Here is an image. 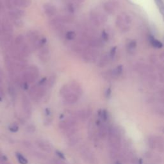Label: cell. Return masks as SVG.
Returning a JSON list of instances; mask_svg holds the SVG:
<instances>
[{
  "mask_svg": "<svg viewBox=\"0 0 164 164\" xmlns=\"http://www.w3.org/2000/svg\"><path fill=\"white\" fill-rule=\"evenodd\" d=\"M80 153L82 159L88 164H98V160L92 149L87 145L80 147Z\"/></svg>",
  "mask_w": 164,
  "mask_h": 164,
  "instance_id": "cell-1",
  "label": "cell"
},
{
  "mask_svg": "<svg viewBox=\"0 0 164 164\" xmlns=\"http://www.w3.org/2000/svg\"><path fill=\"white\" fill-rule=\"evenodd\" d=\"M46 93V87L45 85H34L29 90V95L32 100L35 101L39 100Z\"/></svg>",
  "mask_w": 164,
  "mask_h": 164,
  "instance_id": "cell-2",
  "label": "cell"
},
{
  "mask_svg": "<svg viewBox=\"0 0 164 164\" xmlns=\"http://www.w3.org/2000/svg\"><path fill=\"white\" fill-rule=\"evenodd\" d=\"M27 37L30 42V48L33 49H38V42L40 40L39 33L36 30H31L28 32Z\"/></svg>",
  "mask_w": 164,
  "mask_h": 164,
  "instance_id": "cell-3",
  "label": "cell"
},
{
  "mask_svg": "<svg viewBox=\"0 0 164 164\" xmlns=\"http://www.w3.org/2000/svg\"><path fill=\"white\" fill-rule=\"evenodd\" d=\"M21 105L25 115L27 117H30L31 115L32 108H31V104L30 101L27 96L23 95L21 97Z\"/></svg>",
  "mask_w": 164,
  "mask_h": 164,
  "instance_id": "cell-4",
  "label": "cell"
},
{
  "mask_svg": "<svg viewBox=\"0 0 164 164\" xmlns=\"http://www.w3.org/2000/svg\"><path fill=\"white\" fill-rule=\"evenodd\" d=\"M96 125L97 128V135L101 139H105L108 136V128L101 120L96 121Z\"/></svg>",
  "mask_w": 164,
  "mask_h": 164,
  "instance_id": "cell-5",
  "label": "cell"
},
{
  "mask_svg": "<svg viewBox=\"0 0 164 164\" xmlns=\"http://www.w3.org/2000/svg\"><path fill=\"white\" fill-rule=\"evenodd\" d=\"M36 146L41 149L42 151L48 154H50L52 153V148L50 144L44 140L42 139H37L35 141Z\"/></svg>",
  "mask_w": 164,
  "mask_h": 164,
  "instance_id": "cell-6",
  "label": "cell"
},
{
  "mask_svg": "<svg viewBox=\"0 0 164 164\" xmlns=\"http://www.w3.org/2000/svg\"><path fill=\"white\" fill-rule=\"evenodd\" d=\"M22 79L24 81V82H27L28 83H33L37 79V78L30 70L28 69V71H24L23 73Z\"/></svg>",
  "mask_w": 164,
  "mask_h": 164,
  "instance_id": "cell-7",
  "label": "cell"
},
{
  "mask_svg": "<svg viewBox=\"0 0 164 164\" xmlns=\"http://www.w3.org/2000/svg\"><path fill=\"white\" fill-rule=\"evenodd\" d=\"M5 67L9 71V73L11 75H14V71L16 69V66L14 62H12L11 59L9 56H6L5 58Z\"/></svg>",
  "mask_w": 164,
  "mask_h": 164,
  "instance_id": "cell-8",
  "label": "cell"
},
{
  "mask_svg": "<svg viewBox=\"0 0 164 164\" xmlns=\"http://www.w3.org/2000/svg\"><path fill=\"white\" fill-rule=\"evenodd\" d=\"M39 58L43 62H46L49 60V49L48 47L44 46L39 52Z\"/></svg>",
  "mask_w": 164,
  "mask_h": 164,
  "instance_id": "cell-9",
  "label": "cell"
},
{
  "mask_svg": "<svg viewBox=\"0 0 164 164\" xmlns=\"http://www.w3.org/2000/svg\"><path fill=\"white\" fill-rule=\"evenodd\" d=\"M43 8L44 10V12L46 14L49 16H54L56 12V8L55 7V6L53 5L50 3H46L44 5Z\"/></svg>",
  "mask_w": 164,
  "mask_h": 164,
  "instance_id": "cell-10",
  "label": "cell"
},
{
  "mask_svg": "<svg viewBox=\"0 0 164 164\" xmlns=\"http://www.w3.org/2000/svg\"><path fill=\"white\" fill-rule=\"evenodd\" d=\"M2 23L3 32L12 34L13 31H14V29H13V26L12 23L9 21V19H4Z\"/></svg>",
  "mask_w": 164,
  "mask_h": 164,
  "instance_id": "cell-11",
  "label": "cell"
},
{
  "mask_svg": "<svg viewBox=\"0 0 164 164\" xmlns=\"http://www.w3.org/2000/svg\"><path fill=\"white\" fill-rule=\"evenodd\" d=\"M19 52H20L21 55H22V56L24 58V57H28V56H30L31 53V49L30 46L24 43L19 46Z\"/></svg>",
  "mask_w": 164,
  "mask_h": 164,
  "instance_id": "cell-12",
  "label": "cell"
},
{
  "mask_svg": "<svg viewBox=\"0 0 164 164\" xmlns=\"http://www.w3.org/2000/svg\"><path fill=\"white\" fill-rule=\"evenodd\" d=\"M155 149L160 152L164 151V140L160 136H155Z\"/></svg>",
  "mask_w": 164,
  "mask_h": 164,
  "instance_id": "cell-13",
  "label": "cell"
},
{
  "mask_svg": "<svg viewBox=\"0 0 164 164\" xmlns=\"http://www.w3.org/2000/svg\"><path fill=\"white\" fill-rule=\"evenodd\" d=\"M78 98H79V96L73 92V93L69 94L67 96L64 98V99L68 104H74L78 101Z\"/></svg>",
  "mask_w": 164,
  "mask_h": 164,
  "instance_id": "cell-14",
  "label": "cell"
},
{
  "mask_svg": "<svg viewBox=\"0 0 164 164\" xmlns=\"http://www.w3.org/2000/svg\"><path fill=\"white\" fill-rule=\"evenodd\" d=\"M13 2L16 6L26 8L31 5V0H13Z\"/></svg>",
  "mask_w": 164,
  "mask_h": 164,
  "instance_id": "cell-15",
  "label": "cell"
},
{
  "mask_svg": "<svg viewBox=\"0 0 164 164\" xmlns=\"http://www.w3.org/2000/svg\"><path fill=\"white\" fill-rule=\"evenodd\" d=\"M70 87L75 93H76L77 95L80 96L82 94V88L81 87L80 85H79V83H78L76 82H73L70 85Z\"/></svg>",
  "mask_w": 164,
  "mask_h": 164,
  "instance_id": "cell-16",
  "label": "cell"
},
{
  "mask_svg": "<svg viewBox=\"0 0 164 164\" xmlns=\"http://www.w3.org/2000/svg\"><path fill=\"white\" fill-rule=\"evenodd\" d=\"M73 90H72L70 85H64L61 88L60 90V94L63 98H65L66 96H67L69 94L71 93H73Z\"/></svg>",
  "mask_w": 164,
  "mask_h": 164,
  "instance_id": "cell-17",
  "label": "cell"
},
{
  "mask_svg": "<svg viewBox=\"0 0 164 164\" xmlns=\"http://www.w3.org/2000/svg\"><path fill=\"white\" fill-rule=\"evenodd\" d=\"M95 57L94 53L92 50H87L83 54V58L85 61L91 62L93 61Z\"/></svg>",
  "mask_w": 164,
  "mask_h": 164,
  "instance_id": "cell-18",
  "label": "cell"
},
{
  "mask_svg": "<svg viewBox=\"0 0 164 164\" xmlns=\"http://www.w3.org/2000/svg\"><path fill=\"white\" fill-rule=\"evenodd\" d=\"M16 155V158H17V161L20 164H28V161L27 159L26 158V157L24 155H23L21 153H17Z\"/></svg>",
  "mask_w": 164,
  "mask_h": 164,
  "instance_id": "cell-19",
  "label": "cell"
},
{
  "mask_svg": "<svg viewBox=\"0 0 164 164\" xmlns=\"http://www.w3.org/2000/svg\"><path fill=\"white\" fill-rule=\"evenodd\" d=\"M8 91H9V93L12 98H13V99L16 98L17 94H16V89L14 87V85H12V84H10L8 87Z\"/></svg>",
  "mask_w": 164,
  "mask_h": 164,
  "instance_id": "cell-20",
  "label": "cell"
},
{
  "mask_svg": "<svg viewBox=\"0 0 164 164\" xmlns=\"http://www.w3.org/2000/svg\"><path fill=\"white\" fill-rule=\"evenodd\" d=\"M148 144L151 149H155V136H149L148 139Z\"/></svg>",
  "mask_w": 164,
  "mask_h": 164,
  "instance_id": "cell-21",
  "label": "cell"
},
{
  "mask_svg": "<svg viewBox=\"0 0 164 164\" xmlns=\"http://www.w3.org/2000/svg\"><path fill=\"white\" fill-rule=\"evenodd\" d=\"M100 117L101 119V121H102L103 122L107 121V120L108 119V115L107 111L104 110H101L100 114Z\"/></svg>",
  "mask_w": 164,
  "mask_h": 164,
  "instance_id": "cell-22",
  "label": "cell"
},
{
  "mask_svg": "<svg viewBox=\"0 0 164 164\" xmlns=\"http://www.w3.org/2000/svg\"><path fill=\"white\" fill-rule=\"evenodd\" d=\"M15 44L18 46H20L22 44H24V38L23 35H19L15 40Z\"/></svg>",
  "mask_w": 164,
  "mask_h": 164,
  "instance_id": "cell-23",
  "label": "cell"
},
{
  "mask_svg": "<svg viewBox=\"0 0 164 164\" xmlns=\"http://www.w3.org/2000/svg\"><path fill=\"white\" fill-rule=\"evenodd\" d=\"M76 37V35L75 33L73 31H69L68 32L66 33V34H65V38H66L67 40H69V41H71V40H73V39H75Z\"/></svg>",
  "mask_w": 164,
  "mask_h": 164,
  "instance_id": "cell-24",
  "label": "cell"
},
{
  "mask_svg": "<svg viewBox=\"0 0 164 164\" xmlns=\"http://www.w3.org/2000/svg\"><path fill=\"white\" fill-rule=\"evenodd\" d=\"M28 70H30L31 73L38 78L39 76V71L38 69L35 66V65H31V66L28 68Z\"/></svg>",
  "mask_w": 164,
  "mask_h": 164,
  "instance_id": "cell-25",
  "label": "cell"
},
{
  "mask_svg": "<svg viewBox=\"0 0 164 164\" xmlns=\"http://www.w3.org/2000/svg\"><path fill=\"white\" fill-rule=\"evenodd\" d=\"M151 43L153 46L154 47L158 48H160L162 47V44L160 42H159V41H157L156 39H155V38H151Z\"/></svg>",
  "mask_w": 164,
  "mask_h": 164,
  "instance_id": "cell-26",
  "label": "cell"
},
{
  "mask_svg": "<svg viewBox=\"0 0 164 164\" xmlns=\"http://www.w3.org/2000/svg\"><path fill=\"white\" fill-rule=\"evenodd\" d=\"M56 78L55 76H51L49 78V79L47 80V85L49 87H51L55 84Z\"/></svg>",
  "mask_w": 164,
  "mask_h": 164,
  "instance_id": "cell-27",
  "label": "cell"
},
{
  "mask_svg": "<svg viewBox=\"0 0 164 164\" xmlns=\"http://www.w3.org/2000/svg\"><path fill=\"white\" fill-rule=\"evenodd\" d=\"M9 128L12 132L16 133L19 131V126L16 123H12Z\"/></svg>",
  "mask_w": 164,
  "mask_h": 164,
  "instance_id": "cell-28",
  "label": "cell"
},
{
  "mask_svg": "<svg viewBox=\"0 0 164 164\" xmlns=\"http://www.w3.org/2000/svg\"><path fill=\"white\" fill-rule=\"evenodd\" d=\"M51 164H67L64 160L60 159H53L51 162Z\"/></svg>",
  "mask_w": 164,
  "mask_h": 164,
  "instance_id": "cell-29",
  "label": "cell"
},
{
  "mask_svg": "<svg viewBox=\"0 0 164 164\" xmlns=\"http://www.w3.org/2000/svg\"><path fill=\"white\" fill-rule=\"evenodd\" d=\"M67 10L70 13H74L75 9V6L73 4H69L67 6Z\"/></svg>",
  "mask_w": 164,
  "mask_h": 164,
  "instance_id": "cell-30",
  "label": "cell"
},
{
  "mask_svg": "<svg viewBox=\"0 0 164 164\" xmlns=\"http://www.w3.org/2000/svg\"><path fill=\"white\" fill-rule=\"evenodd\" d=\"M157 2H158V4H159V6L160 9V10L163 13H164V5H163L162 0H157Z\"/></svg>",
  "mask_w": 164,
  "mask_h": 164,
  "instance_id": "cell-31",
  "label": "cell"
},
{
  "mask_svg": "<svg viewBox=\"0 0 164 164\" xmlns=\"http://www.w3.org/2000/svg\"><path fill=\"white\" fill-rule=\"evenodd\" d=\"M80 138L79 137H73V138H72V139H71V144H76V143H78V142H79L80 140Z\"/></svg>",
  "mask_w": 164,
  "mask_h": 164,
  "instance_id": "cell-32",
  "label": "cell"
},
{
  "mask_svg": "<svg viewBox=\"0 0 164 164\" xmlns=\"http://www.w3.org/2000/svg\"><path fill=\"white\" fill-rule=\"evenodd\" d=\"M56 153L57 156H58V158H59V159H62V160H65V156H64V155L62 152L59 151H56Z\"/></svg>",
  "mask_w": 164,
  "mask_h": 164,
  "instance_id": "cell-33",
  "label": "cell"
},
{
  "mask_svg": "<svg viewBox=\"0 0 164 164\" xmlns=\"http://www.w3.org/2000/svg\"><path fill=\"white\" fill-rule=\"evenodd\" d=\"M5 95V93L3 89L2 88V87L1 86V85H0V97H3Z\"/></svg>",
  "mask_w": 164,
  "mask_h": 164,
  "instance_id": "cell-34",
  "label": "cell"
},
{
  "mask_svg": "<svg viewBox=\"0 0 164 164\" xmlns=\"http://www.w3.org/2000/svg\"><path fill=\"white\" fill-rule=\"evenodd\" d=\"M3 75H4L3 71L2 69V67H0V78H2V77H3Z\"/></svg>",
  "mask_w": 164,
  "mask_h": 164,
  "instance_id": "cell-35",
  "label": "cell"
},
{
  "mask_svg": "<svg viewBox=\"0 0 164 164\" xmlns=\"http://www.w3.org/2000/svg\"><path fill=\"white\" fill-rule=\"evenodd\" d=\"M85 1V0H77V2H78V3H82V2H83Z\"/></svg>",
  "mask_w": 164,
  "mask_h": 164,
  "instance_id": "cell-36",
  "label": "cell"
},
{
  "mask_svg": "<svg viewBox=\"0 0 164 164\" xmlns=\"http://www.w3.org/2000/svg\"><path fill=\"white\" fill-rule=\"evenodd\" d=\"M2 5L1 2H0V10H2Z\"/></svg>",
  "mask_w": 164,
  "mask_h": 164,
  "instance_id": "cell-37",
  "label": "cell"
}]
</instances>
